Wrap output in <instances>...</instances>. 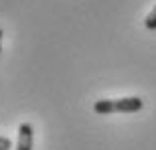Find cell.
Instances as JSON below:
<instances>
[{
	"mask_svg": "<svg viewBox=\"0 0 156 150\" xmlns=\"http://www.w3.org/2000/svg\"><path fill=\"white\" fill-rule=\"evenodd\" d=\"M2 35H4V33H2V29H0V53H2Z\"/></svg>",
	"mask_w": 156,
	"mask_h": 150,
	"instance_id": "5b68a950",
	"label": "cell"
},
{
	"mask_svg": "<svg viewBox=\"0 0 156 150\" xmlns=\"http://www.w3.org/2000/svg\"><path fill=\"white\" fill-rule=\"evenodd\" d=\"M144 108V102L140 98H120V99H98L93 104V112L101 116L108 114H116V112H128V114H134V112H140Z\"/></svg>",
	"mask_w": 156,
	"mask_h": 150,
	"instance_id": "6da1fadb",
	"label": "cell"
},
{
	"mask_svg": "<svg viewBox=\"0 0 156 150\" xmlns=\"http://www.w3.org/2000/svg\"><path fill=\"white\" fill-rule=\"evenodd\" d=\"M144 27L148 30H156V6L150 10V14L144 18Z\"/></svg>",
	"mask_w": 156,
	"mask_h": 150,
	"instance_id": "3957f363",
	"label": "cell"
},
{
	"mask_svg": "<svg viewBox=\"0 0 156 150\" xmlns=\"http://www.w3.org/2000/svg\"><path fill=\"white\" fill-rule=\"evenodd\" d=\"M16 150H33V126H30L29 122H23L18 126Z\"/></svg>",
	"mask_w": 156,
	"mask_h": 150,
	"instance_id": "7a4b0ae2",
	"label": "cell"
},
{
	"mask_svg": "<svg viewBox=\"0 0 156 150\" xmlns=\"http://www.w3.org/2000/svg\"><path fill=\"white\" fill-rule=\"evenodd\" d=\"M12 148V142L6 136H0V150H10Z\"/></svg>",
	"mask_w": 156,
	"mask_h": 150,
	"instance_id": "277c9868",
	"label": "cell"
}]
</instances>
